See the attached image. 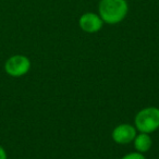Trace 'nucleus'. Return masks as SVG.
<instances>
[{"label":"nucleus","mask_w":159,"mask_h":159,"mask_svg":"<svg viewBox=\"0 0 159 159\" xmlns=\"http://www.w3.org/2000/svg\"><path fill=\"white\" fill-rule=\"evenodd\" d=\"M129 5L126 0H100L98 5V14L109 25L122 22L128 16Z\"/></svg>","instance_id":"1"},{"label":"nucleus","mask_w":159,"mask_h":159,"mask_svg":"<svg viewBox=\"0 0 159 159\" xmlns=\"http://www.w3.org/2000/svg\"><path fill=\"white\" fill-rule=\"evenodd\" d=\"M135 128L142 133L155 132L159 129V108L147 107L137 112L134 119Z\"/></svg>","instance_id":"2"},{"label":"nucleus","mask_w":159,"mask_h":159,"mask_svg":"<svg viewBox=\"0 0 159 159\" xmlns=\"http://www.w3.org/2000/svg\"><path fill=\"white\" fill-rule=\"evenodd\" d=\"M5 72L9 76L21 77L24 76L31 70V60L23 55H13L5 62Z\"/></svg>","instance_id":"3"},{"label":"nucleus","mask_w":159,"mask_h":159,"mask_svg":"<svg viewBox=\"0 0 159 159\" xmlns=\"http://www.w3.org/2000/svg\"><path fill=\"white\" fill-rule=\"evenodd\" d=\"M102 25H104V21L102 20L99 14L93 13V12H86L79 19V26L85 33H97L102 29Z\"/></svg>","instance_id":"4"},{"label":"nucleus","mask_w":159,"mask_h":159,"mask_svg":"<svg viewBox=\"0 0 159 159\" xmlns=\"http://www.w3.org/2000/svg\"><path fill=\"white\" fill-rule=\"evenodd\" d=\"M112 139L118 144H129L133 142V139L136 136V128L129 123H123L118 125L112 131Z\"/></svg>","instance_id":"5"},{"label":"nucleus","mask_w":159,"mask_h":159,"mask_svg":"<svg viewBox=\"0 0 159 159\" xmlns=\"http://www.w3.org/2000/svg\"><path fill=\"white\" fill-rule=\"evenodd\" d=\"M134 141V147L135 149L137 150L139 152H148L152 147V137L149 136V134L147 133H139V134H136L135 139H133Z\"/></svg>","instance_id":"6"},{"label":"nucleus","mask_w":159,"mask_h":159,"mask_svg":"<svg viewBox=\"0 0 159 159\" xmlns=\"http://www.w3.org/2000/svg\"><path fill=\"white\" fill-rule=\"evenodd\" d=\"M121 159H146V158L142 152H130V154L123 156Z\"/></svg>","instance_id":"7"},{"label":"nucleus","mask_w":159,"mask_h":159,"mask_svg":"<svg viewBox=\"0 0 159 159\" xmlns=\"http://www.w3.org/2000/svg\"><path fill=\"white\" fill-rule=\"evenodd\" d=\"M0 159H8V154L6 149L0 145Z\"/></svg>","instance_id":"8"}]
</instances>
